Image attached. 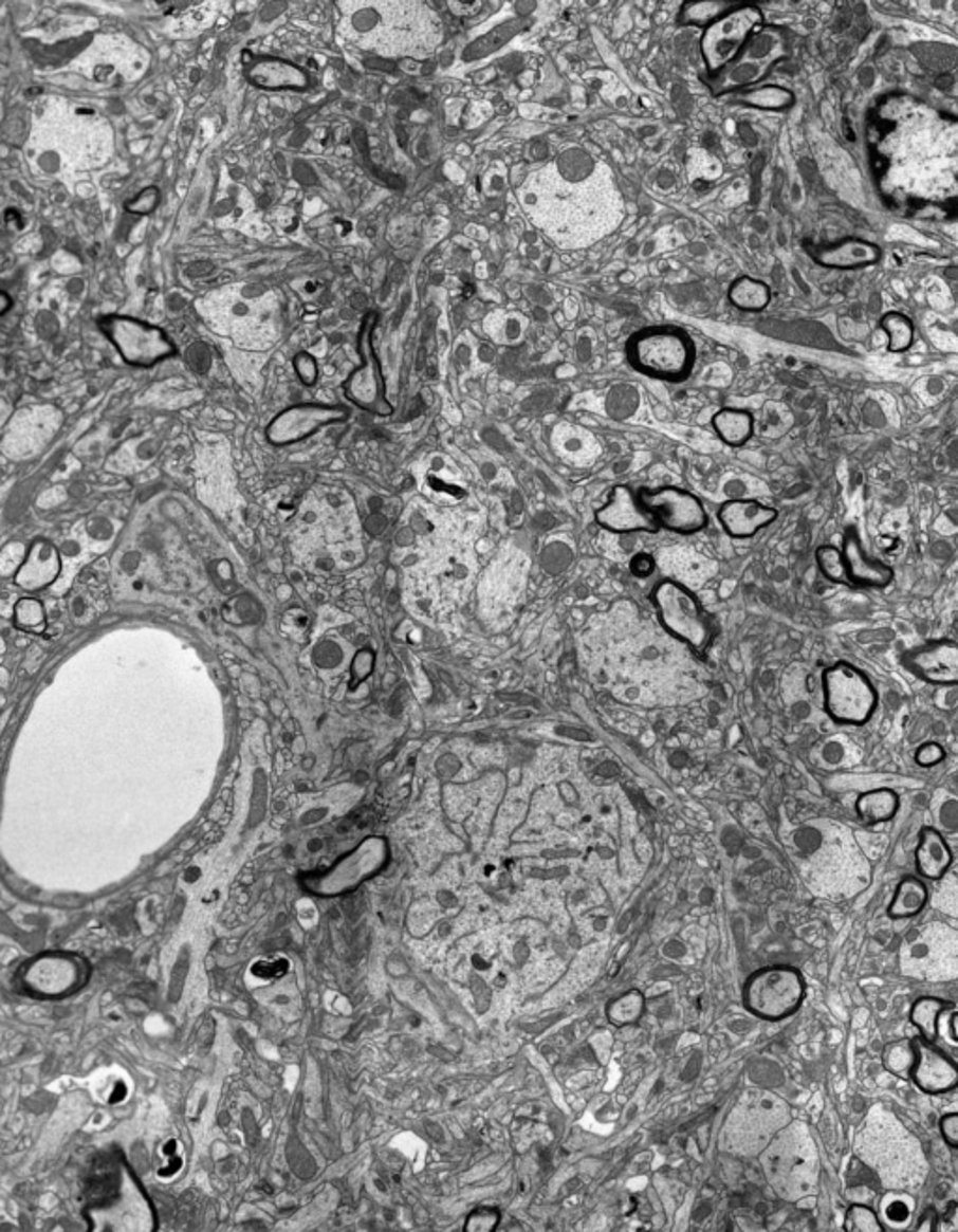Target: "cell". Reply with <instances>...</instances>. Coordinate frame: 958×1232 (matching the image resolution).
Wrapping results in <instances>:
<instances>
[{
	"label": "cell",
	"mask_w": 958,
	"mask_h": 1232,
	"mask_svg": "<svg viewBox=\"0 0 958 1232\" xmlns=\"http://www.w3.org/2000/svg\"><path fill=\"white\" fill-rule=\"evenodd\" d=\"M853 1148L891 1192L916 1190L925 1180L926 1159L921 1144L889 1113H872Z\"/></svg>",
	"instance_id": "1"
},
{
	"label": "cell",
	"mask_w": 958,
	"mask_h": 1232,
	"mask_svg": "<svg viewBox=\"0 0 958 1232\" xmlns=\"http://www.w3.org/2000/svg\"><path fill=\"white\" fill-rule=\"evenodd\" d=\"M627 356L634 368L665 381L685 379L693 366L695 351L689 337L676 328L642 330L627 345Z\"/></svg>",
	"instance_id": "2"
},
{
	"label": "cell",
	"mask_w": 958,
	"mask_h": 1232,
	"mask_svg": "<svg viewBox=\"0 0 958 1232\" xmlns=\"http://www.w3.org/2000/svg\"><path fill=\"white\" fill-rule=\"evenodd\" d=\"M221 302H225V313L208 311V320L221 330L220 334L235 337L238 344L257 345V349H264L262 345L272 344V335H276V302L272 300L269 291L253 298L245 289H233L218 294Z\"/></svg>",
	"instance_id": "3"
},
{
	"label": "cell",
	"mask_w": 958,
	"mask_h": 1232,
	"mask_svg": "<svg viewBox=\"0 0 958 1232\" xmlns=\"http://www.w3.org/2000/svg\"><path fill=\"white\" fill-rule=\"evenodd\" d=\"M653 605L659 621L670 636L678 637L697 652H704L714 641V626L699 600L676 581H663L653 588Z\"/></svg>",
	"instance_id": "4"
},
{
	"label": "cell",
	"mask_w": 958,
	"mask_h": 1232,
	"mask_svg": "<svg viewBox=\"0 0 958 1232\" xmlns=\"http://www.w3.org/2000/svg\"><path fill=\"white\" fill-rule=\"evenodd\" d=\"M822 687L826 711L841 723L861 725L877 709V689L869 678L846 661H839L824 670Z\"/></svg>",
	"instance_id": "5"
},
{
	"label": "cell",
	"mask_w": 958,
	"mask_h": 1232,
	"mask_svg": "<svg viewBox=\"0 0 958 1232\" xmlns=\"http://www.w3.org/2000/svg\"><path fill=\"white\" fill-rule=\"evenodd\" d=\"M802 974L790 967H772L756 972L745 988L748 1006L766 1019H782L796 1012L804 1000Z\"/></svg>",
	"instance_id": "6"
},
{
	"label": "cell",
	"mask_w": 958,
	"mask_h": 1232,
	"mask_svg": "<svg viewBox=\"0 0 958 1232\" xmlns=\"http://www.w3.org/2000/svg\"><path fill=\"white\" fill-rule=\"evenodd\" d=\"M99 327L113 342L121 356L133 366H152L160 360L177 354L174 345L165 332L139 318L109 315L99 320Z\"/></svg>",
	"instance_id": "7"
},
{
	"label": "cell",
	"mask_w": 958,
	"mask_h": 1232,
	"mask_svg": "<svg viewBox=\"0 0 958 1232\" xmlns=\"http://www.w3.org/2000/svg\"><path fill=\"white\" fill-rule=\"evenodd\" d=\"M374 327H376V313L371 311L364 318L362 328H360V337H357V351H360L364 364L345 381L343 388L349 396V400L356 403L357 407L366 408L376 417H390L393 408L386 398L384 376H382L381 364H379V356H376L373 347Z\"/></svg>",
	"instance_id": "8"
},
{
	"label": "cell",
	"mask_w": 958,
	"mask_h": 1232,
	"mask_svg": "<svg viewBox=\"0 0 958 1232\" xmlns=\"http://www.w3.org/2000/svg\"><path fill=\"white\" fill-rule=\"evenodd\" d=\"M644 504L656 515L659 527L676 534H695L707 525L706 508L689 491L682 488L641 490Z\"/></svg>",
	"instance_id": "9"
},
{
	"label": "cell",
	"mask_w": 958,
	"mask_h": 1232,
	"mask_svg": "<svg viewBox=\"0 0 958 1232\" xmlns=\"http://www.w3.org/2000/svg\"><path fill=\"white\" fill-rule=\"evenodd\" d=\"M760 23V14L755 8H739L719 17L707 26L702 38V55L712 72L723 70L738 55L755 26Z\"/></svg>",
	"instance_id": "10"
},
{
	"label": "cell",
	"mask_w": 958,
	"mask_h": 1232,
	"mask_svg": "<svg viewBox=\"0 0 958 1232\" xmlns=\"http://www.w3.org/2000/svg\"><path fill=\"white\" fill-rule=\"evenodd\" d=\"M595 521L605 531L618 534L661 531L656 515L644 504L641 491L629 485H616L610 491L609 502L595 512Z\"/></svg>",
	"instance_id": "11"
},
{
	"label": "cell",
	"mask_w": 958,
	"mask_h": 1232,
	"mask_svg": "<svg viewBox=\"0 0 958 1232\" xmlns=\"http://www.w3.org/2000/svg\"><path fill=\"white\" fill-rule=\"evenodd\" d=\"M349 418V410L343 407H326V405H298L283 410L274 422L269 425V441L272 444H293L301 441L309 435L317 433L328 424H337Z\"/></svg>",
	"instance_id": "12"
},
{
	"label": "cell",
	"mask_w": 958,
	"mask_h": 1232,
	"mask_svg": "<svg viewBox=\"0 0 958 1232\" xmlns=\"http://www.w3.org/2000/svg\"><path fill=\"white\" fill-rule=\"evenodd\" d=\"M904 665L921 680L940 686H958V643L938 639L904 654Z\"/></svg>",
	"instance_id": "13"
},
{
	"label": "cell",
	"mask_w": 958,
	"mask_h": 1232,
	"mask_svg": "<svg viewBox=\"0 0 958 1232\" xmlns=\"http://www.w3.org/2000/svg\"><path fill=\"white\" fill-rule=\"evenodd\" d=\"M916 1049V1064L911 1068L914 1083L926 1093L950 1092L958 1086V1066L947 1054L934 1047L925 1037L911 1040Z\"/></svg>",
	"instance_id": "14"
},
{
	"label": "cell",
	"mask_w": 958,
	"mask_h": 1232,
	"mask_svg": "<svg viewBox=\"0 0 958 1232\" xmlns=\"http://www.w3.org/2000/svg\"><path fill=\"white\" fill-rule=\"evenodd\" d=\"M779 512L772 507H766L758 500L751 498H732L726 500L717 512L719 521L724 531L734 538H751L756 532L762 531L768 525L777 519Z\"/></svg>",
	"instance_id": "15"
},
{
	"label": "cell",
	"mask_w": 958,
	"mask_h": 1232,
	"mask_svg": "<svg viewBox=\"0 0 958 1232\" xmlns=\"http://www.w3.org/2000/svg\"><path fill=\"white\" fill-rule=\"evenodd\" d=\"M848 575L858 587L885 588L893 583L895 573L887 564L870 558L860 544L855 532H848L843 544Z\"/></svg>",
	"instance_id": "16"
},
{
	"label": "cell",
	"mask_w": 958,
	"mask_h": 1232,
	"mask_svg": "<svg viewBox=\"0 0 958 1232\" xmlns=\"http://www.w3.org/2000/svg\"><path fill=\"white\" fill-rule=\"evenodd\" d=\"M247 77L255 87L269 90H303L309 87V77L300 66L283 58H255L247 68Z\"/></svg>",
	"instance_id": "17"
},
{
	"label": "cell",
	"mask_w": 958,
	"mask_h": 1232,
	"mask_svg": "<svg viewBox=\"0 0 958 1232\" xmlns=\"http://www.w3.org/2000/svg\"><path fill=\"white\" fill-rule=\"evenodd\" d=\"M953 862L950 845L943 840L942 833L934 828H923L919 838V847L916 850V864L919 874L931 881L942 879Z\"/></svg>",
	"instance_id": "18"
},
{
	"label": "cell",
	"mask_w": 958,
	"mask_h": 1232,
	"mask_svg": "<svg viewBox=\"0 0 958 1232\" xmlns=\"http://www.w3.org/2000/svg\"><path fill=\"white\" fill-rule=\"evenodd\" d=\"M58 568H60V563H58L55 547L45 544V541H36L31 549L25 568L17 575V583L23 588L36 590V588H41L55 580Z\"/></svg>",
	"instance_id": "19"
},
{
	"label": "cell",
	"mask_w": 958,
	"mask_h": 1232,
	"mask_svg": "<svg viewBox=\"0 0 958 1232\" xmlns=\"http://www.w3.org/2000/svg\"><path fill=\"white\" fill-rule=\"evenodd\" d=\"M899 806L901 802L897 792L891 789H872L860 794V798L855 801V813L867 825H880L885 821H891L899 811Z\"/></svg>",
	"instance_id": "20"
},
{
	"label": "cell",
	"mask_w": 958,
	"mask_h": 1232,
	"mask_svg": "<svg viewBox=\"0 0 958 1232\" xmlns=\"http://www.w3.org/2000/svg\"><path fill=\"white\" fill-rule=\"evenodd\" d=\"M721 441L729 446H743L753 437L755 422L748 410L739 408H723L719 410L712 422Z\"/></svg>",
	"instance_id": "21"
},
{
	"label": "cell",
	"mask_w": 958,
	"mask_h": 1232,
	"mask_svg": "<svg viewBox=\"0 0 958 1232\" xmlns=\"http://www.w3.org/2000/svg\"><path fill=\"white\" fill-rule=\"evenodd\" d=\"M926 901H928V889H926L925 882L919 881L916 877H906L897 886L887 915L893 920L911 918L925 908Z\"/></svg>",
	"instance_id": "22"
},
{
	"label": "cell",
	"mask_w": 958,
	"mask_h": 1232,
	"mask_svg": "<svg viewBox=\"0 0 958 1232\" xmlns=\"http://www.w3.org/2000/svg\"><path fill=\"white\" fill-rule=\"evenodd\" d=\"M951 1004L945 1003L942 998L936 996H923L919 998L918 1003L914 1004L909 1019L918 1027L919 1032L923 1034L925 1040L934 1042L936 1034H938V1019L942 1015L945 1008H950Z\"/></svg>",
	"instance_id": "23"
},
{
	"label": "cell",
	"mask_w": 958,
	"mask_h": 1232,
	"mask_svg": "<svg viewBox=\"0 0 958 1232\" xmlns=\"http://www.w3.org/2000/svg\"><path fill=\"white\" fill-rule=\"evenodd\" d=\"M731 302L745 311H760L770 304V289L762 281L741 278L731 287Z\"/></svg>",
	"instance_id": "24"
},
{
	"label": "cell",
	"mask_w": 958,
	"mask_h": 1232,
	"mask_svg": "<svg viewBox=\"0 0 958 1232\" xmlns=\"http://www.w3.org/2000/svg\"><path fill=\"white\" fill-rule=\"evenodd\" d=\"M816 563L821 572L833 583H841V585H848L853 587L852 580L848 575V568H846L845 555L843 549L835 546H822L816 551Z\"/></svg>",
	"instance_id": "25"
},
{
	"label": "cell",
	"mask_w": 958,
	"mask_h": 1232,
	"mask_svg": "<svg viewBox=\"0 0 958 1232\" xmlns=\"http://www.w3.org/2000/svg\"><path fill=\"white\" fill-rule=\"evenodd\" d=\"M882 328L889 335V349L893 352L906 351L914 342V327L904 315L899 313L885 315Z\"/></svg>",
	"instance_id": "26"
},
{
	"label": "cell",
	"mask_w": 958,
	"mask_h": 1232,
	"mask_svg": "<svg viewBox=\"0 0 958 1232\" xmlns=\"http://www.w3.org/2000/svg\"><path fill=\"white\" fill-rule=\"evenodd\" d=\"M884 1064L885 1068L893 1073H899V1075H906L909 1071V1078H911V1068L916 1064V1049H914L911 1040L891 1045L885 1053Z\"/></svg>",
	"instance_id": "27"
},
{
	"label": "cell",
	"mask_w": 958,
	"mask_h": 1232,
	"mask_svg": "<svg viewBox=\"0 0 958 1232\" xmlns=\"http://www.w3.org/2000/svg\"><path fill=\"white\" fill-rule=\"evenodd\" d=\"M911 1210H914V1202L909 1199L906 1192H895L889 1195L882 1205V1214L884 1219L893 1227H902L909 1221L911 1217Z\"/></svg>",
	"instance_id": "28"
},
{
	"label": "cell",
	"mask_w": 958,
	"mask_h": 1232,
	"mask_svg": "<svg viewBox=\"0 0 958 1232\" xmlns=\"http://www.w3.org/2000/svg\"><path fill=\"white\" fill-rule=\"evenodd\" d=\"M877 257V250L874 247H867V245H846L841 247L835 254H828L824 257L826 264L831 266H853V264H863V262L872 261Z\"/></svg>",
	"instance_id": "29"
},
{
	"label": "cell",
	"mask_w": 958,
	"mask_h": 1232,
	"mask_svg": "<svg viewBox=\"0 0 958 1232\" xmlns=\"http://www.w3.org/2000/svg\"><path fill=\"white\" fill-rule=\"evenodd\" d=\"M846 1231H884V1225L878 1219L874 1210H870L865 1205H852L848 1214H846L845 1221Z\"/></svg>",
	"instance_id": "30"
},
{
	"label": "cell",
	"mask_w": 958,
	"mask_h": 1232,
	"mask_svg": "<svg viewBox=\"0 0 958 1232\" xmlns=\"http://www.w3.org/2000/svg\"><path fill=\"white\" fill-rule=\"evenodd\" d=\"M726 6L721 2H697V4H687L683 8L682 19L685 23H707V21H717L719 16L723 14Z\"/></svg>",
	"instance_id": "31"
},
{
	"label": "cell",
	"mask_w": 958,
	"mask_h": 1232,
	"mask_svg": "<svg viewBox=\"0 0 958 1232\" xmlns=\"http://www.w3.org/2000/svg\"><path fill=\"white\" fill-rule=\"evenodd\" d=\"M743 102H748L751 106L763 107V109H777V107L787 106L790 102L788 92L780 89H762L751 92L748 96H743Z\"/></svg>",
	"instance_id": "32"
},
{
	"label": "cell",
	"mask_w": 958,
	"mask_h": 1232,
	"mask_svg": "<svg viewBox=\"0 0 958 1232\" xmlns=\"http://www.w3.org/2000/svg\"><path fill=\"white\" fill-rule=\"evenodd\" d=\"M17 622L23 628H40L43 624V611L41 605L34 600H23L21 604L17 605Z\"/></svg>",
	"instance_id": "33"
},
{
	"label": "cell",
	"mask_w": 958,
	"mask_h": 1232,
	"mask_svg": "<svg viewBox=\"0 0 958 1232\" xmlns=\"http://www.w3.org/2000/svg\"><path fill=\"white\" fill-rule=\"evenodd\" d=\"M158 204H160V189L147 188L145 191H141L133 201L126 204V208L133 214H150L154 213Z\"/></svg>",
	"instance_id": "34"
},
{
	"label": "cell",
	"mask_w": 958,
	"mask_h": 1232,
	"mask_svg": "<svg viewBox=\"0 0 958 1232\" xmlns=\"http://www.w3.org/2000/svg\"><path fill=\"white\" fill-rule=\"evenodd\" d=\"M945 757V751L938 742H926L916 751V762L919 767H934L938 762H942Z\"/></svg>",
	"instance_id": "35"
},
{
	"label": "cell",
	"mask_w": 958,
	"mask_h": 1232,
	"mask_svg": "<svg viewBox=\"0 0 958 1232\" xmlns=\"http://www.w3.org/2000/svg\"><path fill=\"white\" fill-rule=\"evenodd\" d=\"M294 366H296V371L300 375L301 383L311 386V384L317 381V362L308 352L298 354L296 360H294Z\"/></svg>",
	"instance_id": "36"
},
{
	"label": "cell",
	"mask_w": 958,
	"mask_h": 1232,
	"mask_svg": "<svg viewBox=\"0 0 958 1232\" xmlns=\"http://www.w3.org/2000/svg\"><path fill=\"white\" fill-rule=\"evenodd\" d=\"M940 1132H942L945 1143L958 1148V1113H950V1115L942 1117Z\"/></svg>",
	"instance_id": "37"
},
{
	"label": "cell",
	"mask_w": 958,
	"mask_h": 1232,
	"mask_svg": "<svg viewBox=\"0 0 958 1232\" xmlns=\"http://www.w3.org/2000/svg\"><path fill=\"white\" fill-rule=\"evenodd\" d=\"M629 568H631L633 575L644 580V577H650L651 573H653V570H656V564H653V558H651L650 555H646V553H639V555H634L633 558H631Z\"/></svg>",
	"instance_id": "38"
},
{
	"label": "cell",
	"mask_w": 958,
	"mask_h": 1232,
	"mask_svg": "<svg viewBox=\"0 0 958 1232\" xmlns=\"http://www.w3.org/2000/svg\"><path fill=\"white\" fill-rule=\"evenodd\" d=\"M284 969H287V963H272L270 967L266 963H260L259 967L253 969V972L259 974L260 978H270V976H279Z\"/></svg>",
	"instance_id": "39"
},
{
	"label": "cell",
	"mask_w": 958,
	"mask_h": 1232,
	"mask_svg": "<svg viewBox=\"0 0 958 1232\" xmlns=\"http://www.w3.org/2000/svg\"><path fill=\"white\" fill-rule=\"evenodd\" d=\"M452 10H454V14H457V16L471 17L474 14H478L479 10H481V4L479 2H457L455 4L454 2Z\"/></svg>",
	"instance_id": "40"
},
{
	"label": "cell",
	"mask_w": 958,
	"mask_h": 1232,
	"mask_svg": "<svg viewBox=\"0 0 958 1232\" xmlns=\"http://www.w3.org/2000/svg\"><path fill=\"white\" fill-rule=\"evenodd\" d=\"M891 237L899 238V240H918V242H926L925 238L921 237L916 231L909 227H893Z\"/></svg>",
	"instance_id": "41"
}]
</instances>
